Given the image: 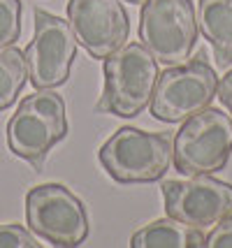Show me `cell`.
<instances>
[{"instance_id":"4fadbf2b","label":"cell","mask_w":232,"mask_h":248,"mask_svg":"<svg viewBox=\"0 0 232 248\" xmlns=\"http://www.w3.org/2000/svg\"><path fill=\"white\" fill-rule=\"evenodd\" d=\"M28 81V65L21 49L10 46L0 51V111L10 109Z\"/></svg>"},{"instance_id":"52a82bcc","label":"cell","mask_w":232,"mask_h":248,"mask_svg":"<svg viewBox=\"0 0 232 248\" xmlns=\"http://www.w3.org/2000/svg\"><path fill=\"white\" fill-rule=\"evenodd\" d=\"M26 220L31 232L54 246H79L89 237L86 206L61 184H42L28 190Z\"/></svg>"},{"instance_id":"7c38bea8","label":"cell","mask_w":232,"mask_h":248,"mask_svg":"<svg viewBox=\"0 0 232 248\" xmlns=\"http://www.w3.org/2000/svg\"><path fill=\"white\" fill-rule=\"evenodd\" d=\"M198 26L218 65H232V0H200Z\"/></svg>"},{"instance_id":"3957f363","label":"cell","mask_w":232,"mask_h":248,"mask_svg":"<svg viewBox=\"0 0 232 248\" xmlns=\"http://www.w3.org/2000/svg\"><path fill=\"white\" fill-rule=\"evenodd\" d=\"M172 141L167 135L121 128L100 146L98 158L119 184H154L172 165Z\"/></svg>"},{"instance_id":"5b68a950","label":"cell","mask_w":232,"mask_h":248,"mask_svg":"<svg viewBox=\"0 0 232 248\" xmlns=\"http://www.w3.org/2000/svg\"><path fill=\"white\" fill-rule=\"evenodd\" d=\"M218 75L207 61L167 65L158 75L151 97V114L163 123H184L207 109L218 95Z\"/></svg>"},{"instance_id":"9c48e42d","label":"cell","mask_w":232,"mask_h":248,"mask_svg":"<svg viewBox=\"0 0 232 248\" xmlns=\"http://www.w3.org/2000/svg\"><path fill=\"white\" fill-rule=\"evenodd\" d=\"M163 197L167 216L200 230L216 225L232 214V184L209 174H198L186 181H165Z\"/></svg>"},{"instance_id":"30bf717a","label":"cell","mask_w":232,"mask_h":248,"mask_svg":"<svg viewBox=\"0 0 232 248\" xmlns=\"http://www.w3.org/2000/svg\"><path fill=\"white\" fill-rule=\"evenodd\" d=\"M67 21L91 58L105 61L130 37V19L121 0H70Z\"/></svg>"},{"instance_id":"8992f818","label":"cell","mask_w":232,"mask_h":248,"mask_svg":"<svg viewBox=\"0 0 232 248\" xmlns=\"http://www.w3.org/2000/svg\"><path fill=\"white\" fill-rule=\"evenodd\" d=\"M172 146V160L181 174L221 172L232 155V119L221 109H202L184 121Z\"/></svg>"},{"instance_id":"ac0fdd59","label":"cell","mask_w":232,"mask_h":248,"mask_svg":"<svg viewBox=\"0 0 232 248\" xmlns=\"http://www.w3.org/2000/svg\"><path fill=\"white\" fill-rule=\"evenodd\" d=\"M125 2H133V5H144L146 0H125Z\"/></svg>"},{"instance_id":"8fae6325","label":"cell","mask_w":232,"mask_h":248,"mask_svg":"<svg viewBox=\"0 0 232 248\" xmlns=\"http://www.w3.org/2000/svg\"><path fill=\"white\" fill-rule=\"evenodd\" d=\"M133 248H204L207 234L177 218H160L142 230H137L130 239Z\"/></svg>"},{"instance_id":"ba28073f","label":"cell","mask_w":232,"mask_h":248,"mask_svg":"<svg viewBox=\"0 0 232 248\" xmlns=\"http://www.w3.org/2000/svg\"><path fill=\"white\" fill-rule=\"evenodd\" d=\"M23 56L28 79L35 88L63 86L77 58V37L70 21L45 10H35V35Z\"/></svg>"},{"instance_id":"2e32d148","label":"cell","mask_w":232,"mask_h":248,"mask_svg":"<svg viewBox=\"0 0 232 248\" xmlns=\"http://www.w3.org/2000/svg\"><path fill=\"white\" fill-rule=\"evenodd\" d=\"M209 248H232V214L225 216L221 223H216L211 234H207Z\"/></svg>"},{"instance_id":"7a4b0ae2","label":"cell","mask_w":232,"mask_h":248,"mask_svg":"<svg viewBox=\"0 0 232 248\" xmlns=\"http://www.w3.org/2000/svg\"><path fill=\"white\" fill-rule=\"evenodd\" d=\"M67 137L65 100L51 88H37L23 97L7 123V146L14 155L42 167L58 141Z\"/></svg>"},{"instance_id":"5bb4252c","label":"cell","mask_w":232,"mask_h":248,"mask_svg":"<svg viewBox=\"0 0 232 248\" xmlns=\"http://www.w3.org/2000/svg\"><path fill=\"white\" fill-rule=\"evenodd\" d=\"M21 37V0H0V51Z\"/></svg>"},{"instance_id":"9a60e30c","label":"cell","mask_w":232,"mask_h":248,"mask_svg":"<svg viewBox=\"0 0 232 248\" xmlns=\"http://www.w3.org/2000/svg\"><path fill=\"white\" fill-rule=\"evenodd\" d=\"M0 248H40L37 239L23 225H0Z\"/></svg>"},{"instance_id":"277c9868","label":"cell","mask_w":232,"mask_h":248,"mask_svg":"<svg viewBox=\"0 0 232 248\" xmlns=\"http://www.w3.org/2000/svg\"><path fill=\"white\" fill-rule=\"evenodd\" d=\"M193 0H146L139 12V40L163 65L188 61L198 44Z\"/></svg>"},{"instance_id":"6da1fadb","label":"cell","mask_w":232,"mask_h":248,"mask_svg":"<svg viewBox=\"0 0 232 248\" xmlns=\"http://www.w3.org/2000/svg\"><path fill=\"white\" fill-rule=\"evenodd\" d=\"M105 88L98 111L133 119L151 105L158 81V61L142 42H128L105 58Z\"/></svg>"},{"instance_id":"e0dca14e","label":"cell","mask_w":232,"mask_h":248,"mask_svg":"<svg viewBox=\"0 0 232 248\" xmlns=\"http://www.w3.org/2000/svg\"><path fill=\"white\" fill-rule=\"evenodd\" d=\"M218 100H221L223 107L230 111V119H232V70L218 81Z\"/></svg>"}]
</instances>
